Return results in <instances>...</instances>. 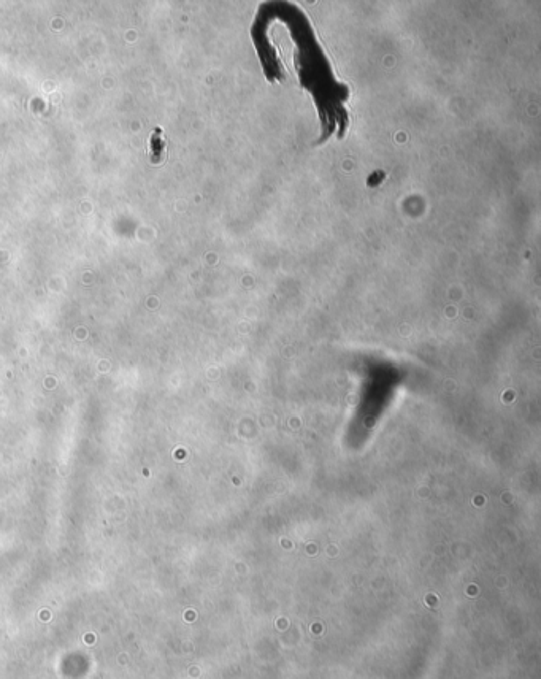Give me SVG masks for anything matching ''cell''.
Listing matches in <instances>:
<instances>
[{"instance_id":"1","label":"cell","mask_w":541,"mask_h":679,"mask_svg":"<svg viewBox=\"0 0 541 679\" xmlns=\"http://www.w3.org/2000/svg\"><path fill=\"white\" fill-rule=\"evenodd\" d=\"M165 154V141L162 137V130L157 127L149 137V158L154 164H159Z\"/></svg>"},{"instance_id":"2","label":"cell","mask_w":541,"mask_h":679,"mask_svg":"<svg viewBox=\"0 0 541 679\" xmlns=\"http://www.w3.org/2000/svg\"><path fill=\"white\" fill-rule=\"evenodd\" d=\"M386 178V173L384 172H374V173H371L370 175V178L367 180V184L370 186V187H374V186H380L381 183H383V180Z\"/></svg>"}]
</instances>
